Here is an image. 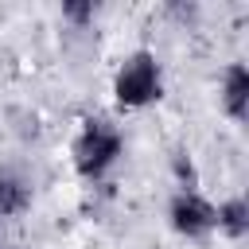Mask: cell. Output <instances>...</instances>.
Returning <instances> with one entry per match:
<instances>
[{
    "instance_id": "cell-1",
    "label": "cell",
    "mask_w": 249,
    "mask_h": 249,
    "mask_svg": "<svg viewBox=\"0 0 249 249\" xmlns=\"http://www.w3.org/2000/svg\"><path fill=\"white\" fill-rule=\"evenodd\" d=\"M121 148H124V140H121V132L109 121H86V128L74 140V167L86 179H97L101 171L113 167V160L121 156Z\"/></svg>"
},
{
    "instance_id": "cell-2",
    "label": "cell",
    "mask_w": 249,
    "mask_h": 249,
    "mask_svg": "<svg viewBox=\"0 0 249 249\" xmlns=\"http://www.w3.org/2000/svg\"><path fill=\"white\" fill-rule=\"evenodd\" d=\"M113 93L121 105L128 109H140V105H152L160 97V66H156V54L148 51H136L121 62L117 70V82H113Z\"/></svg>"
},
{
    "instance_id": "cell-3",
    "label": "cell",
    "mask_w": 249,
    "mask_h": 249,
    "mask_svg": "<svg viewBox=\"0 0 249 249\" xmlns=\"http://www.w3.org/2000/svg\"><path fill=\"white\" fill-rule=\"evenodd\" d=\"M167 218H171L175 233H183V237H206L214 230V206L198 191H179L167 206Z\"/></svg>"
},
{
    "instance_id": "cell-4",
    "label": "cell",
    "mask_w": 249,
    "mask_h": 249,
    "mask_svg": "<svg viewBox=\"0 0 249 249\" xmlns=\"http://www.w3.org/2000/svg\"><path fill=\"white\" fill-rule=\"evenodd\" d=\"M222 109L233 121H245V113H249V70L241 62H230L226 66V78H222Z\"/></svg>"
},
{
    "instance_id": "cell-5",
    "label": "cell",
    "mask_w": 249,
    "mask_h": 249,
    "mask_svg": "<svg viewBox=\"0 0 249 249\" xmlns=\"http://www.w3.org/2000/svg\"><path fill=\"white\" fill-rule=\"evenodd\" d=\"M214 226L233 241L245 237L249 233V202L245 198H226L222 206H214Z\"/></svg>"
},
{
    "instance_id": "cell-6",
    "label": "cell",
    "mask_w": 249,
    "mask_h": 249,
    "mask_svg": "<svg viewBox=\"0 0 249 249\" xmlns=\"http://www.w3.org/2000/svg\"><path fill=\"white\" fill-rule=\"evenodd\" d=\"M27 202H31L27 183H23L19 175H12V171H0V218H16V214H23Z\"/></svg>"
},
{
    "instance_id": "cell-7",
    "label": "cell",
    "mask_w": 249,
    "mask_h": 249,
    "mask_svg": "<svg viewBox=\"0 0 249 249\" xmlns=\"http://www.w3.org/2000/svg\"><path fill=\"white\" fill-rule=\"evenodd\" d=\"M62 16L74 23H86V19H93V4H62Z\"/></svg>"
},
{
    "instance_id": "cell-8",
    "label": "cell",
    "mask_w": 249,
    "mask_h": 249,
    "mask_svg": "<svg viewBox=\"0 0 249 249\" xmlns=\"http://www.w3.org/2000/svg\"><path fill=\"white\" fill-rule=\"evenodd\" d=\"M0 249H16V245H0Z\"/></svg>"
}]
</instances>
